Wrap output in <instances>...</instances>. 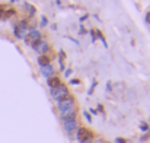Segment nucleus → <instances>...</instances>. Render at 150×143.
I'll use <instances>...</instances> for the list:
<instances>
[{
  "label": "nucleus",
  "mask_w": 150,
  "mask_h": 143,
  "mask_svg": "<svg viewBox=\"0 0 150 143\" xmlns=\"http://www.w3.org/2000/svg\"><path fill=\"white\" fill-rule=\"evenodd\" d=\"M28 31H29L28 21H25V19H23V21H19V23L15 26L13 34H15V37H16L18 40H25V37H26Z\"/></svg>",
  "instance_id": "nucleus-1"
},
{
  "label": "nucleus",
  "mask_w": 150,
  "mask_h": 143,
  "mask_svg": "<svg viewBox=\"0 0 150 143\" xmlns=\"http://www.w3.org/2000/svg\"><path fill=\"white\" fill-rule=\"evenodd\" d=\"M69 89H67V86L66 85H58L57 88H52L51 89V96H52V99H55L57 102L58 101H61V99H64L66 96H69Z\"/></svg>",
  "instance_id": "nucleus-2"
},
{
  "label": "nucleus",
  "mask_w": 150,
  "mask_h": 143,
  "mask_svg": "<svg viewBox=\"0 0 150 143\" xmlns=\"http://www.w3.org/2000/svg\"><path fill=\"white\" fill-rule=\"evenodd\" d=\"M76 139H77L79 142L92 140V139H93V133H92L89 129H86V127H79V129L76 130Z\"/></svg>",
  "instance_id": "nucleus-3"
},
{
  "label": "nucleus",
  "mask_w": 150,
  "mask_h": 143,
  "mask_svg": "<svg viewBox=\"0 0 150 143\" xmlns=\"http://www.w3.org/2000/svg\"><path fill=\"white\" fill-rule=\"evenodd\" d=\"M40 40H42V35H41V32L38 29H29L28 34H26V37H25V43L28 46H34Z\"/></svg>",
  "instance_id": "nucleus-4"
},
{
  "label": "nucleus",
  "mask_w": 150,
  "mask_h": 143,
  "mask_svg": "<svg viewBox=\"0 0 150 143\" xmlns=\"http://www.w3.org/2000/svg\"><path fill=\"white\" fill-rule=\"evenodd\" d=\"M74 107V98L71 95L66 96L64 99H61V101H58V111L61 112V111H66V110H69V108H73Z\"/></svg>",
  "instance_id": "nucleus-5"
},
{
  "label": "nucleus",
  "mask_w": 150,
  "mask_h": 143,
  "mask_svg": "<svg viewBox=\"0 0 150 143\" xmlns=\"http://www.w3.org/2000/svg\"><path fill=\"white\" fill-rule=\"evenodd\" d=\"M63 127L70 134V133H74L79 129V124H77V120L76 118H71V120H64L63 121Z\"/></svg>",
  "instance_id": "nucleus-6"
},
{
  "label": "nucleus",
  "mask_w": 150,
  "mask_h": 143,
  "mask_svg": "<svg viewBox=\"0 0 150 143\" xmlns=\"http://www.w3.org/2000/svg\"><path fill=\"white\" fill-rule=\"evenodd\" d=\"M32 48L40 54V55H44L47 51H48V48H50V46H48V43L45 41V40H40V41H37L34 46H32Z\"/></svg>",
  "instance_id": "nucleus-7"
},
{
  "label": "nucleus",
  "mask_w": 150,
  "mask_h": 143,
  "mask_svg": "<svg viewBox=\"0 0 150 143\" xmlns=\"http://www.w3.org/2000/svg\"><path fill=\"white\" fill-rule=\"evenodd\" d=\"M76 115H77V110H76V107L69 108V110H66V111H61V112H60V118H61L63 121H64V120L76 118Z\"/></svg>",
  "instance_id": "nucleus-8"
},
{
  "label": "nucleus",
  "mask_w": 150,
  "mask_h": 143,
  "mask_svg": "<svg viewBox=\"0 0 150 143\" xmlns=\"http://www.w3.org/2000/svg\"><path fill=\"white\" fill-rule=\"evenodd\" d=\"M54 73H55V70H54V67L48 64V66H44V67H41V75L44 76V78H51V76H54Z\"/></svg>",
  "instance_id": "nucleus-9"
},
{
  "label": "nucleus",
  "mask_w": 150,
  "mask_h": 143,
  "mask_svg": "<svg viewBox=\"0 0 150 143\" xmlns=\"http://www.w3.org/2000/svg\"><path fill=\"white\" fill-rule=\"evenodd\" d=\"M47 83H48V86L52 89V88H57L58 85H61V80H60V78H58V76H55V75H54V76H51V78L47 79Z\"/></svg>",
  "instance_id": "nucleus-10"
},
{
  "label": "nucleus",
  "mask_w": 150,
  "mask_h": 143,
  "mask_svg": "<svg viewBox=\"0 0 150 143\" xmlns=\"http://www.w3.org/2000/svg\"><path fill=\"white\" fill-rule=\"evenodd\" d=\"M50 57L47 55V54H44V55H40L38 57V64L41 66V67H44V66H48L50 64Z\"/></svg>",
  "instance_id": "nucleus-11"
},
{
  "label": "nucleus",
  "mask_w": 150,
  "mask_h": 143,
  "mask_svg": "<svg viewBox=\"0 0 150 143\" xmlns=\"http://www.w3.org/2000/svg\"><path fill=\"white\" fill-rule=\"evenodd\" d=\"M25 9H26V12H28V15H29V16H34V15L37 13V9H35L31 3H28V1L25 3Z\"/></svg>",
  "instance_id": "nucleus-12"
},
{
  "label": "nucleus",
  "mask_w": 150,
  "mask_h": 143,
  "mask_svg": "<svg viewBox=\"0 0 150 143\" xmlns=\"http://www.w3.org/2000/svg\"><path fill=\"white\" fill-rule=\"evenodd\" d=\"M95 32H96V38L102 41V44H103V47H108V44H106V41H105V37H103V34L100 32V29H95Z\"/></svg>",
  "instance_id": "nucleus-13"
},
{
  "label": "nucleus",
  "mask_w": 150,
  "mask_h": 143,
  "mask_svg": "<svg viewBox=\"0 0 150 143\" xmlns=\"http://www.w3.org/2000/svg\"><path fill=\"white\" fill-rule=\"evenodd\" d=\"M64 55H66V53L63 50H60V53H58V61H60V67L63 70H64Z\"/></svg>",
  "instance_id": "nucleus-14"
},
{
  "label": "nucleus",
  "mask_w": 150,
  "mask_h": 143,
  "mask_svg": "<svg viewBox=\"0 0 150 143\" xmlns=\"http://www.w3.org/2000/svg\"><path fill=\"white\" fill-rule=\"evenodd\" d=\"M40 25H41L42 28L48 25V19H47V16H42V18H41V21H40Z\"/></svg>",
  "instance_id": "nucleus-15"
},
{
  "label": "nucleus",
  "mask_w": 150,
  "mask_h": 143,
  "mask_svg": "<svg viewBox=\"0 0 150 143\" xmlns=\"http://www.w3.org/2000/svg\"><path fill=\"white\" fill-rule=\"evenodd\" d=\"M89 34H91V38H92V43H95L98 38H96V32H95V29H89Z\"/></svg>",
  "instance_id": "nucleus-16"
},
{
  "label": "nucleus",
  "mask_w": 150,
  "mask_h": 143,
  "mask_svg": "<svg viewBox=\"0 0 150 143\" xmlns=\"http://www.w3.org/2000/svg\"><path fill=\"white\" fill-rule=\"evenodd\" d=\"M140 130H142V132H144V133H146V132H149L150 129H149V126H147V124H146V123H142V124H140Z\"/></svg>",
  "instance_id": "nucleus-17"
},
{
  "label": "nucleus",
  "mask_w": 150,
  "mask_h": 143,
  "mask_svg": "<svg viewBox=\"0 0 150 143\" xmlns=\"http://www.w3.org/2000/svg\"><path fill=\"white\" fill-rule=\"evenodd\" d=\"M95 88H96V80H93V83H92V86H91V89H89V95H92V94H93Z\"/></svg>",
  "instance_id": "nucleus-18"
},
{
  "label": "nucleus",
  "mask_w": 150,
  "mask_h": 143,
  "mask_svg": "<svg viewBox=\"0 0 150 143\" xmlns=\"http://www.w3.org/2000/svg\"><path fill=\"white\" fill-rule=\"evenodd\" d=\"M83 115H85V118H86V121H89V123H92V117H91V114L89 112H83Z\"/></svg>",
  "instance_id": "nucleus-19"
},
{
  "label": "nucleus",
  "mask_w": 150,
  "mask_h": 143,
  "mask_svg": "<svg viewBox=\"0 0 150 143\" xmlns=\"http://www.w3.org/2000/svg\"><path fill=\"white\" fill-rule=\"evenodd\" d=\"M79 83H80L79 79H71V80H70V85H79Z\"/></svg>",
  "instance_id": "nucleus-20"
},
{
  "label": "nucleus",
  "mask_w": 150,
  "mask_h": 143,
  "mask_svg": "<svg viewBox=\"0 0 150 143\" xmlns=\"http://www.w3.org/2000/svg\"><path fill=\"white\" fill-rule=\"evenodd\" d=\"M115 142L117 143H127V140H125V139H122V137H117V139H115Z\"/></svg>",
  "instance_id": "nucleus-21"
},
{
  "label": "nucleus",
  "mask_w": 150,
  "mask_h": 143,
  "mask_svg": "<svg viewBox=\"0 0 150 143\" xmlns=\"http://www.w3.org/2000/svg\"><path fill=\"white\" fill-rule=\"evenodd\" d=\"M71 73H73V70H71V69H67V70H66V72H64V76H66V78H67V76H70V75H71Z\"/></svg>",
  "instance_id": "nucleus-22"
},
{
  "label": "nucleus",
  "mask_w": 150,
  "mask_h": 143,
  "mask_svg": "<svg viewBox=\"0 0 150 143\" xmlns=\"http://www.w3.org/2000/svg\"><path fill=\"white\" fill-rule=\"evenodd\" d=\"M96 112H103V105H98V110H96Z\"/></svg>",
  "instance_id": "nucleus-23"
},
{
  "label": "nucleus",
  "mask_w": 150,
  "mask_h": 143,
  "mask_svg": "<svg viewBox=\"0 0 150 143\" xmlns=\"http://www.w3.org/2000/svg\"><path fill=\"white\" fill-rule=\"evenodd\" d=\"M88 18H89V15H83V16L80 18V22H85V21L88 19Z\"/></svg>",
  "instance_id": "nucleus-24"
},
{
  "label": "nucleus",
  "mask_w": 150,
  "mask_h": 143,
  "mask_svg": "<svg viewBox=\"0 0 150 143\" xmlns=\"http://www.w3.org/2000/svg\"><path fill=\"white\" fill-rule=\"evenodd\" d=\"M146 22H147V23H150V12H147V13H146Z\"/></svg>",
  "instance_id": "nucleus-25"
},
{
  "label": "nucleus",
  "mask_w": 150,
  "mask_h": 143,
  "mask_svg": "<svg viewBox=\"0 0 150 143\" xmlns=\"http://www.w3.org/2000/svg\"><path fill=\"white\" fill-rule=\"evenodd\" d=\"M149 139V134H144V136H142V142H146Z\"/></svg>",
  "instance_id": "nucleus-26"
},
{
  "label": "nucleus",
  "mask_w": 150,
  "mask_h": 143,
  "mask_svg": "<svg viewBox=\"0 0 150 143\" xmlns=\"http://www.w3.org/2000/svg\"><path fill=\"white\" fill-rule=\"evenodd\" d=\"M80 34H86V29H85V26H83V25L80 26Z\"/></svg>",
  "instance_id": "nucleus-27"
},
{
  "label": "nucleus",
  "mask_w": 150,
  "mask_h": 143,
  "mask_svg": "<svg viewBox=\"0 0 150 143\" xmlns=\"http://www.w3.org/2000/svg\"><path fill=\"white\" fill-rule=\"evenodd\" d=\"M106 91H111V82L106 83Z\"/></svg>",
  "instance_id": "nucleus-28"
},
{
  "label": "nucleus",
  "mask_w": 150,
  "mask_h": 143,
  "mask_svg": "<svg viewBox=\"0 0 150 143\" xmlns=\"http://www.w3.org/2000/svg\"><path fill=\"white\" fill-rule=\"evenodd\" d=\"M51 29H52V31H55V29H57V25H55V23H52V25H51Z\"/></svg>",
  "instance_id": "nucleus-29"
},
{
  "label": "nucleus",
  "mask_w": 150,
  "mask_h": 143,
  "mask_svg": "<svg viewBox=\"0 0 150 143\" xmlns=\"http://www.w3.org/2000/svg\"><path fill=\"white\" fill-rule=\"evenodd\" d=\"M80 143H93L92 140H86V142H80Z\"/></svg>",
  "instance_id": "nucleus-30"
},
{
  "label": "nucleus",
  "mask_w": 150,
  "mask_h": 143,
  "mask_svg": "<svg viewBox=\"0 0 150 143\" xmlns=\"http://www.w3.org/2000/svg\"><path fill=\"white\" fill-rule=\"evenodd\" d=\"M12 1H18V0H12Z\"/></svg>",
  "instance_id": "nucleus-31"
},
{
  "label": "nucleus",
  "mask_w": 150,
  "mask_h": 143,
  "mask_svg": "<svg viewBox=\"0 0 150 143\" xmlns=\"http://www.w3.org/2000/svg\"><path fill=\"white\" fill-rule=\"evenodd\" d=\"M147 133H149V134H150V130H149V132H147Z\"/></svg>",
  "instance_id": "nucleus-32"
}]
</instances>
